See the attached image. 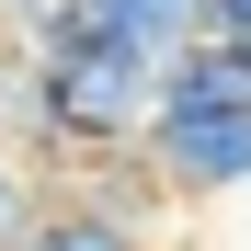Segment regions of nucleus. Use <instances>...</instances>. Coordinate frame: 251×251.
<instances>
[{
  "mask_svg": "<svg viewBox=\"0 0 251 251\" xmlns=\"http://www.w3.org/2000/svg\"><path fill=\"white\" fill-rule=\"evenodd\" d=\"M23 251H149L137 217H114V205H46V217L23 228Z\"/></svg>",
  "mask_w": 251,
  "mask_h": 251,
  "instance_id": "nucleus-4",
  "label": "nucleus"
},
{
  "mask_svg": "<svg viewBox=\"0 0 251 251\" xmlns=\"http://www.w3.org/2000/svg\"><path fill=\"white\" fill-rule=\"evenodd\" d=\"M205 46H228V57H251V0H205Z\"/></svg>",
  "mask_w": 251,
  "mask_h": 251,
  "instance_id": "nucleus-6",
  "label": "nucleus"
},
{
  "mask_svg": "<svg viewBox=\"0 0 251 251\" xmlns=\"http://www.w3.org/2000/svg\"><path fill=\"white\" fill-rule=\"evenodd\" d=\"M126 57V69H149V80H172L194 46H205V0H46L34 12V57Z\"/></svg>",
  "mask_w": 251,
  "mask_h": 251,
  "instance_id": "nucleus-3",
  "label": "nucleus"
},
{
  "mask_svg": "<svg viewBox=\"0 0 251 251\" xmlns=\"http://www.w3.org/2000/svg\"><path fill=\"white\" fill-rule=\"evenodd\" d=\"M149 103H160V80L149 69H126V57H34V137H57V149H137L149 137Z\"/></svg>",
  "mask_w": 251,
  "mask_h": 251,
  "instance_id": "nucleus-2",
  "label": "nucleus"
},
{
  "mask_svg": "<svg viewBox=\"0 0 251 251\" xmlns=\"http://www.w3.org/2000/svg\"><path fill=\"white\" fill-rule=\"evenodd\" d=\"M34 217H46V205H34V194H23V172L0 160V251H23V228H34Z\"/></svg>",
  "mask_w": 251,
  "mask_h": 251,
  "instance_id": "nucleus-5",
  "label": "nucleus"
},
{
  "mask_svg": "<svg viewBox=\"0 0 251 251\" xmlns=\"http://www.w3.org/2000/svg\"><path fill=\"white\" fill-rule=\"evenodd\" d=\"M0 12H46V0H0Z\"/></svg>",
  "mask_w": 251,
  "mask_h": 251,
  "instance_id": "nucleus-7",
  "label": "nucleus"
},
{
  "mask_svg": "<svg viewBox=\"0 0 251 251\" xmlns=\"http://www.w3.org/2000/svg\"><path fill=\"white\" fill-rule=\"evenodd\" d=\"M149 172L172 194H240L251 183V57L228 46H194L149 103Z\"/></svg>",
  "mask_w": 251,
  "mask_h": 251,
  "instance_id": "nucleus-1",
  "label": "nucleus"
}]
</instances>
